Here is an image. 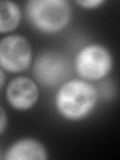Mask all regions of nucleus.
I'll return each instance as SVG.
<instances>
[{
  "mask_svg": "<svg viewBox=\"0 0 120 160\" xmlns=\"http://www.w3.org/2000/svg\"><path fill=\"white\" fill-rule=\"evenodd\" d=\"M97 100V91L92 84L83 80H71L58 90L55 105L63 117L79 120L91 112Z\"/></svg>",
  "mask_w": 120,
  "mask_h": 160,
  "instance_id": "nucleus-1",
  "label": "nucleus"
},
{
  "mask_svg": "<svg viewBox=\"0 0 120 160\" xmlns=\"http://www.w3.org/2000/svg\"><path fill=\"white\" fill-rule=\"evenodd\" d=\"M32 50L21 35H8L0 40V66L9 72H20L31 63Z\"/></svg>",
  "mask_w": 120,
  "mask_h": 160,
  "instance_id": "nucleus-4",
  "label": "nucleus"
},
{
  "mask_svg": "<svg viewBox=\"0 0 120 160\" xmlns=\"http://www.w3.org/2000/svg\"><path fill=\"white\" fill-rule=\"evenodd\" d=\"M21 20V10L10 0H0V33L12 31Z\"/></svg>",
  "mask_w": 120,
  "mask_h": 160,
  "instance_id": "nucleus-8",
  "label": "nucleus"
},
{
  "mask_svg": "<svg viewBox=\"0 0 120 160\" xmlns=\"http://www.w3.org/2000/svg\"><path fill=\"white\" fill-rule=\"evenodd\" d=\"M4 82H5V75H4V72L2 71V69L0 68V89H1L4 85Z\"/></svg>",
  "mask_w": 120,
  "mask_h": 160,
  "instance_id": "nucleus-11",
  "label": "nucleus"
},
{
  "mask_svg": "<svg viewBox=\"0 0 120 160\" xmlns=\"http://www.w3.org/2000/svg\"><path fill=\"white\" fill-rule=\"evenodd\" d=\"M7 126V116L2 107H0V134H1Z\"/></svg>",
  "mask_w": 120,
  "mask_h": 160,
  "instance_id": "nucleus-10",
  "label": "nucleus"
},
{
  "mask_svg": "<svg viewBox=\"0 0 120 160\" xmlns=\"http://www.w3.org/2000/svg\"><path fill=\"white\" fill-rule=\"evenodd\" d=\"M29 21L44 33L62 30L71 18V6L66 0H31L26 5Z\"/></svg>",
  "mask_w": 120,
  "mask_h": 160,
  "instance_id": "nucleus-2",
  "label": "nucleus"
},
{
  "mask_svg": "<svg viewBox=\"0 0 120 160\" xmlns=\"http://www.w3.org/2000/svg\"><path fill=\"white\" fill-rule=\"evenodd\" d=\"M75 68L84 79L99 80L106 76L112 68L111 54L102 45H87L78 52Z\"/></svg>",
  "mask_w": 120,
  "mask_h": 160,
  "instance_id": "nucleus-3",
  "label": "nucleus"
},
{
  "mask_svg": "<svg viewBox=\"0 0 120 160\" xmlns=\"http://www.w3.org/2000/svg\"><path fill=\"white\" fill-rule=\"evenodd\" d=\"M6 160H46V149L38 140L33 138L20 139L8 148Z\"/></svg>",
  "mask_w": 120,
  "mask_h": 160,
  "instance_id": "nucleus-7",
  "label": "nucleus"
},
{
  "mask_svg": "<svg viewBox=\"0 0 120 160\" xmlns=\"http://www.w3.org/2000/svg\"><path fill=\"white\" fill-rule=\"evenodd\" d=\"M76 3L83 8L86 9H93L97 8L99 5L103 3L102 0H83V1H76Z\"/></svg>",
  "mask_w": 120,
  "mask_h": 160,
  "instance_id": "nucleus-9",
  "label": "nucleus"
},
{
  "mask_svg": "<svg viewBox=\"0 0 120 160\" xmlns=\"http://www.w3.org/2000/svg\"><path fill=\"white\" fill-rule=\"evenodd\" d=\"M69 60L58 52H44L39 55L34 64V75L43 86H55L70 74Z\"/></svg>",
  "mask_w": 120,
  "mask_h": 160,
  "instance_id": "nucleus-5",
  "label": "nucleus"
},
{
  "mask_svg": "<svg viewBox=\"0 0 120 160\" xmlns=\"http://www.w3.org/2000/svg\"><path fill=\"white\" fill-rule=\"evenodd\" d=\"M39 91L36 83L28 77H16L9 82L6 97L12 107L26 110L37 102Z\"/></svg>",
  "mask_w": 120,
  "mask_h": 160,
  "instance_id": "nucleus-6",
  "label": "nucleus"
}]
</instances>
